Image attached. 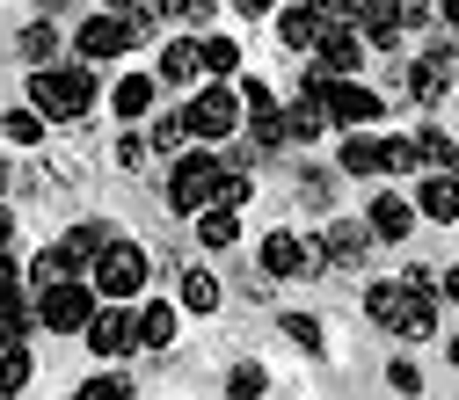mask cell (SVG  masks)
<instances>
[{"mask_svg": "<svg viewBox=\"0 0 459 400\" xmlns=\"http://www.w3.org/2000/svg\"><path fill=\"white\" fill-rule=\"evenodd\" d=\"M88 350H95V357H109V364L132 357V350H139V313H132L125 299H102V306H95V320H88Z\"/></svg>", "mask_w": 459, "mask_h": 400, "instance_id": "ba28073f", "label": "cell"}, {"mask_svg": "<svg viewBox=\"0 0 459 400\" xmlns=\"http://www.w3.org/2000/svg\"><path fill=\"white\" fill-rule=\"evenodd\" d=\"M365 51H372V44L358 37V22H328V30H321V44H314V66H321V73H335V81H351V73L365 66Z\"/></svg>", "mask_w": 459, "mask_h": 400, "instance_id": "30bf717a", "label": "cell"}, {"mask_svg": "<svg viewBox=\"0 0 459 400\" xmlns=\"http://www.w3.org/2000/svg\"><path fill=\"white\" fill-rule=\"evenodd\" d=\"M219 175H226V160H219L212 146H190V153H176V167H168V211H183V218H197V211L212 204Z\"/></svg>", "mask_w": 459, "mask_h": 400, "instance_id": "277c9868", "label": "cell"}, {"mask_svg": "<svg viewBox=\"0 0 459 400\" xmlns=\"http://www.w3.org/2000/svg\"><path fill=\"white\" fill-rule=\"evenodd\" d=\"M183 124H190V139L226 146V139L241 132V88H197L190 109H183Z\"/></svg>", "mask_w": 459, "mask_h": 400, "instance_id": "8992f818", "label": "cell"}, {"mask_svg": "<svg viewBox=\"0 0 459 400\" xmlns=\"http://www.w3.org/2000/svg\"><path fill=\"white\" fill-rule=\"evenodd\" d=\"M365 313H372L386 335H401V342H430V335H437V292H416L409 277L365 284Z\"/></svg>", "mask_w": 459, "mask_h": 400, "instance_id": "6da1fadb", "label": "cell"}, {"mask_svg": "<svg viewBox=\"0 0 459 400\" xmlns=\"http://www.w3.org/2000/svg\"><path fill=\"white\" fill-rule=\"evenodd\" d=\"M44 124H51L44 109L22 102V109H8V117H0V139H8V146H44Z\"/></svg>", "mask_w": 459, "mask_h": 400, "instance_id": "f1b7e54d", "label": "cell"}, {"mask_svg": "<svg viewBox=\"0 0 459 400\" xmlns=\"http://www.w3.org/2000/svg\"><path fill=\"white\" fill-rule=\"evenodd\" d=\"M284 124H292V146H314L321 124H328V102H321V95H299L292 109H284Z\"/></svg>", "mask_w": 459, "mask_h": 400, "instance_id": "484cf974", "label": "cell"}, {"mask_svg": "<svg viewBox=\"0 0 459 400\" xmlns=\"http://www.w3.org/2000/svg\"><path fill=\"white\" fill-rule=\"evenodd\" d=\"M59 44H66V30H59V22H30V30L15 37V51H22L30 66H59Z\"/></svg>", "mask_w": 459, "mask_h": 400, "instance_id": "7402d4cb", "label": "cell"}, {"mask_svg": "<svg viewBox=\"0 0 459 400\" xmlns=\"http://www.w3.org/2000/svg\"><path fill=\"white\" fill-rule=\"evenodd\" d=\"M445 357H452V371H459V335H452V350H445Z\"/></svg>", "mask_w": 459, "mask_h": 400, "instance_id": "816d5d0a", "label": "cell"}, {"mask_svg": "<svg viewBox=\"0 0 459 400\" xmlns=\"http://www.w3.org/2000/svg\"><path fill=\"white\" fill-rule=\"evenodd\" d=\"M234 88H241V109H248V117L277 109V88H270V81H234Z\"/></svg>", "mask_w": 459, "mask_h": 400, "instance_id": "f35d334b", "label": "cell"}, {"mask_svg": "<svg viewBox=\"0 0 459 400\" xmlns=\"http://www.w3.org/2000/svg\"><path fill=\"white\" fill-rule=\"evenodd\" d=\"M102 8H132V0H102Z\"/></svg>", "mask_w": 459, "mask_h": 400, "instance_id": "db71d44e", "label": "cell"}, {"mask_svg": "<svg viewBox=\"0 0 459 400\" xmlns=\"http://www.w3.org/2000/svg\"><path fill=\"white\" fill-rule=\"evenodd\" d=\"M153 160V139L139 132V124H125V139H117V167H146Z\"/></svg>", "mask_w": 459, "mask_h": 400, "instance_id": "d590c367", "label": "cell"}, {"mask_svg": "<svg viewBox=\"0 0 459 400\" xmlns=\"http://www.w3.org/2000/svg\"><path fill=\"white\" fill-rule=\"evenodd\" d=\"M394 8H401V30H423L437 15V0H394Z\"/></svg>", "mask_w": 459, "mask_h": 400, "instance_id": "b9f144b4", "label": "cell"}, {"mask_svg": "<svg viewBox=\"0 0 459 400\" xmlns=\"http://www.w3.org/2000/svg\"><path fill=\"white\" fill-rule=\"evenodd\" d=\"M416 218H430V226H459V175H452V167H430V175H423V190H416Z\"/></svg>", "mask_w": 459, "mask_h": 400, "instance_id": "9a60e30c", "label": "cell"}, {"mask_svg": "<svg viewBox=\"0 0 459 400\" xmlns=\"http://www.w3.org/2000/svg\"><path fill=\"white\" fill-rule=\"evenodd\" d=\"M74 400H132V379H117V371H102V379H88Z\"/></svg>", "mask_w": 459, "mask_h": 400, "instance_id": "8d00e7d4", "label": "cell"}, {"mask_svg": "<svg viewBox=\"0 0 459 400\" xmlns=\"http://www.w3.org/2000/svg\"><path fill=\"white\" fill-rule=\"evenodd\" d=\"M263 393H270L263 364H234V371H226V400H263Z\"/></svg>", "mask_w": 459, "mask_h": 400, "instance_id": "4dcf8cb0", "label": "cell"}, {"mask_svg": "<svg viewBox=\"0 0 459 400\" xmlns=\"http://www.w3.org/2000/svg\"><path fill=\"white\" fill-rule=\"evenodd\" d=\"M22 292V269H15V255H0V299H15Z\"/></svg>", "mask_w": 459, "mask_h": 400, "instance_id": "ee69618b", "label": "cell"}, {"mask_svg": "<svg viewBox=\"0 0 459 400\" xmlns=\"http://www.w3.org/2000/svg\"><path fill=\"white\" fill-rule=\"evenodd\" d=\"M30 379H37V357H30V342H15V350H0V400L30 393Z\"/></svg>", "mask_w": 459, "mask_h": 400, "instance_id": "d4e9b609", "label": "cell"}, {"mask_svg": "<svg viewBox=\"0 0 459 400\" xmlns=\"http://www.w3.org/2000/svg\"><path fill=\"white\" fill-rule=\"evenodd\" d=\"M190 81H204V44L197 37L160 44V88H190Z\"/></svg>", "mask_w": 459, "mask_h": 400, "instance_id": "ac0fdd59", "label": "cell"}, {"mask_svg": "<svg viewBox=\"0 0 459 400\" xmlns=\"http://www.w3.org/2000/svg\"><path fill=\"white\" fill-rule=\"evenodd\" d=\"M445 167H452V175H459V146H452V153H445Z\"/></svg>", "mask_w": 459, "mask_h": 400, "instance_id": "f907efd6", "label": "cell"}, {"mask_svg": "<svg viewBox=\"0 0 459 400\" xmlns=\"http://www.w3.org/2000/svg\"><path fill=\"white\" fill-rule=\"evenodd\" d=\"M212 15H219V0H176V22H190V30H212Z\"/></svg>", "mask_w": 459, "mask_h": 400, "instance_id": "ab89813d", "label": "cell"}, {"mask_svg": "<svg viewBox=\"0 0 459 400\" xmlns=\"http://www.w3.org/2000/svg\"><path fill=\"white\" fill-rule=\"evenodd\" d=\"M176 328H183V306H168V299H146L139 306V342H146V350H168Z\"/></svg>", "mask_w": 459, "mask_h": 400, "instance_id": "ffe728a7", "label": "cell"}, {"mask_svg": "<svg viewBox=\"0 0 459 400\" xmlns=\"http://www.w3.org/2000/svg\"><path fill=\"white\" fill-rule=\"evenodd\" d=\"M146 269H153V262H146V248L117 234V241L95 255V269H88V277H95V292H102V299H125V306H132V299L146 292Z\"/></svg>", "mask_w": 459, "mask_h": 400, "instance_id": "5b68a950", "label": "cell"}, {"mask_svg": "<svg viewBox=\"0 0 459 400\" xmlns=\"http://www.w3.org/2000/svg\"><path fill=\"white\" fill-rule=\"evenodd\" d=\"M284 335H292L307 357H321V350H328V335H321V320H314V313H284Z\"/></svg>", "mask_w": 459, "mask_h": 400, "instance_id": "836d02e7", "label": "cell"}, {"mask_svg": "<svg viewBox=\"0 0 459 400\" xmlns=\"http://www.w3.org/2000/svg\"><path fill=\"white\" fill-rule=\"evenodd\" d=\"M445 81H452V44L437 37V44L423 51V59L409 66V81H401V95H409V102H423V109H430V102L445 95Z\"/></svg>", "mask_w": 459, "mask_h": 400, "instance_id": "4fadbf2b", "label": "cell"}, {"mask_svg": "<svg viewBox=\"0 0 459 400\" xmlns=\"http://www.w3.org/2000/svg\"><path fill=\"white\" fill-rule=\"evenodd\" d=\"M153 95H160V73H125V81H109V109H117L125 124L153 117Z\"/></svg>", "mask_w": 459, "mask_h": 400, "instance_id": "2e32d148", "label": "cell"}, {"mask_svg": "<svg viewBox=\"0 0 459 400\" xmlns=\"http://www.w3.org/2000/svg\"><path fill=\"white\" fill-rule=\"evenodd\" d=\"M358 37L372 44V51H394L401 44V8H394V0H358Z\"/></svg>", "mask_w": 459, "mask_h": 400, "instance_id": "e0dca14e", "label": "cell"}, {"mask_svg": "<svg viewBox=\"0 0 459 400\" xmlns=\"http://www.w3.org/2000/svg\"><path fill=\"white\" fill-rule=\"evenodd\" d=\"M437 292H445V299H459V262H452V269L437 277Z\"/></svg>", "mask_w": 459, "mask_h": 400, "instance_id": "7dc6e473", "label": "cell"}, {"mask_svg": "<svg viewBox=\"0 0 459 400\" xmlns=\"http://www.w3.org/2000/svg\"><path fill=\"white\" fill-rule=\"evenodd\" d=\"M307 8H314L321 30H328V22H351V15H358V0H307Z\"/></svg>", "mask_w": 459, "mask_h": 400, "instance_id": "7bdbcfd3", "label": "cell"}, {"mask_svg": "<svg viewBox=\"0 0 459 400\" xmlns=\"http://www.w3.org/2000/svg\"><path fill=\"white\" fill-rule=\"evenodd\" d=\"M8 190H15V167H8V160H0V197H8Z\"/></svg>", "mask_w": 459, "mask_h": 400, "instance_id": "681fc988", "label": "cell"}, {"mask_svg": "<svg viewBox=\"0 0 459 400\" xmlns=\"http://www.w3.org/2000/svg\"><path fill=\"white\" fill-rule=\"evenodd\" d=\"M386 386H394L401 400H416V393H423V371H416L409 357H394V364H386Z\"/></svg>", "mask_w": 459, "mask_h": 400, "instance_id": "74e56055", "label": "cell"}, {"mask_svg": "<svg viewBox=\"0 0 459 400\" xmlns=\"http://www.w3.org/2000/svg\"><path fill=\"white\" fill-rule=\"evenodd\" d=\"M132 44H139V22H132L125 8H102V15H88V22L74 30V59L102 66V59H125Z\"/></svg>", "mask_w": 459, "mask_h": 400, "instance_id": "52a82bcc", "label": "cell"}, {"mask_svg": "<svg viewBox=\"0 0 459 400\" xmlns=\"http://www.w3.org/2000/svg\"><path fill=\"white\" fill-rule=\"evenodd\" d=\"M416 167H430L416 139H386V175H416Z\"/></svg>", "mask_w": 459, "mask_h": 400, "instance_id": "e575fe53", "label": "cell"}, {"mask_svg": "<svg viewBox=\"0 0 459 400\" xmlns=\"http://www.w3.org/2000/svg\"><path fill=\"white\" fill-rule=\"evenodd\" d=\"M176 306H183V313H212V306H219V277H212L204 262H190V269H183V284H176Z\"/></svg>", "mask_w": 459, "mask_h": 400, "instance_id": "44dd1931", "label": "cell"}, {"mask_svg": "<svg viewBox=\"0 0 459 400\" xmlns=\"http://www.w3.org/2000/svg\"><path fill=\"white\" fill-rule=\"evenodd\" d=\"M255 197V183H248V167H226V175H219V190H212V204H226V211H241Z\"/></svg>", "mask_w": 459, "mask_h": 400, "instance_id": "d6a6232c", "label": "cell"}, {"mask_svg": "<svg viewBox=\"0 0 459 400\" xmlns=\"http://www.w3.org/2000/svg\"><path fill=\"white\" fill-rule=\"evenodd\" d=\"M452 81H459V66H452Z\"/></svg>", "mask_w": 459, "mask_h": 400, "instance_id": "11a10c76", "label": "cell"}, {"mask_svg": "<svg viewBox=\"0 0 459 400\" xmlns=\"http://www.w3.org/2000/svg\"><path fill=\"white\" fill-rule=\"evenodd\" d=\"M314 248H321L328 269H365V262H372V226H365V218H328Z\"/></svg>", "mask_w": 459, "mask_h": 400, "instance_id": "9c48e42d", "label": "cell"}, {"mask_svg": "<svg viewBox=\"0 0 459 400\" xmlns=\"http://www.w3.org/2000/svg\"><path fill=\"white\" fill-rule=\"evenodd\" d=\"M95 306H102L95 277H59V284H44V292H37V328H51V335H88Z\"/></svg>", "mask_w": 459, "mask_h": 400, "instance_id": "3957f363", "label": "cell"}, {"mask_svg": "<svg viewBox=\"0 0 459 400\" xmlns=\"http://www.w3.org/2000/svg\"><path fill=\"white\" fill-rule=\"evenodd\" d=\"M234 8H241V15H270V8H277V0H234Z\"/></svg>", "mask_w": 459, "mask_h": 400, "instance_id": "c3c4849f", "label": "cell"}, {"mask_svg": "<svg viewBox=\"0 0 459 400\" xmlns=\"http://www.w3.org/2000/svg\"><path fill=\"white\" fill-rule=\"evenodd\" d=\"M416 146H423V160H430V167H445V153H452V139H445L437 124H423V132H416Z\"/></svg>", "mask_w": 459, "mask_h": 400, "instance_id": "60d3db41", "label": "cell"}, {"mask_svg": "<svg viewBox=\"0 0 459 400\" xmlns=\"http://www.w3.org/2000/svg\"><path fill=\"white\" fill-rule=\"evenodd\" d=\"M197 44H204V73H212V81H234L241 44H234V37H197Z\"/></svg>", "mask_w": 459, "mask_h": 400, "instance_id": "f546056e", "label": "cell"}, {"mask_svg": "<svg viewBox=\"0 0 459 400\" xmlns=\"http://www.w3.org/2000/svg\"><path fill=\"white\" fill-rule=\"evenodd\" d=\"M437 22H445V30H459V0H437Z\"/></svg>", "mask_w": 459, "mask_h": 400, "instance_id": "bcb514c9", "label": "cell"}, {"mask_svg": "<svg viewBox=\"0 0 459 400\" xmlns=\"http://www.w3.org/2000/svg\"><path fill=\"white\" fill-rule=\"evenodd\" d=\"M342 175H386V139L379 132H351L342 139Z\"/></svg>", "mask_w": 459, "mask_h": 400, "instance_id": "d6986e66", "label": "cell"}, {"mask_svg": "<svg viewBox=\"0 0 459 400\" xmlns=\"http://www.w3.org/2000/svg\"><path fill=\"white\" fill-rule=\"evenodd\" d=\"M51 8H81V0H51Z\"/></svg>", "mask_w": 459, "mask_h": 400, "instance_id": "f5cc1de1", "label": "cell"}, {"mask_svg": "<svg viewBox=\"0 0 459 400\" xmlns=\"http://www.w3.org/2000/svg\"><path fill=\"white\" fill-rule=\"evenodd\" d=\"M8 248H15V211L0 204V255H8Z\"/></svg>", "mask_w": 459, "mask_h": 400, "instance_id": "f6af8a7d", "label": "cell"}, {"mask_svg": "<svg viewBox=\"0 0 459 400\" xmlns=\"http://www.w3.org/2000/svg\"><path fill=\"white\" fill-rule=\"evenodd\" d=\"M197 241H204V248H234V241H241V211L204 204V211H197Z\"/></svg>", "mask_w": 459, "mask_h": 400, "instance_id": "cb8c5ba5", "label": "cell"}, {"mask_svg": "<svg viewBox=\"0 0 459 400\" xmlns=\"http://www.w3.org/2000/svg\"><path fill=\"white\" fill-rule=\"evenodd\" d=\"M365 226H372V241H409V234H416V197L379 190L372 211H365Z\"/></svg>", "mask_w": 459, "mask_h": 400, "instance_id": "5bb4252c", "label": "cell"}, {"mask_svg": "<svg viewBox=\"0 0 459 400\" xmlns=\"http://www.w3.org/2000/svg\"><path fill=\"white\" fill-rule=\"evenodd\" d=\"M30 328H37V299H30V292L0 299V350H15V342H30Z\"/></svg>", "mask_w": 459, "mask_h": 400, "instance_id": "603a6c76", "label": "cell"}, {"mask_svg": "<svg viewBox=\"0 0 459 400\" xmlns=\"http://www.w3.org/2000/svg\"><path fill=\"white\" fill-rule=\"evenodd\" d=\"M109 241H117V226H109V218H81L74 234H66V248L81 255V269H95V255H102Z\"/></svg>", "mask_w": 459, "mask_h": 400, "instance_id": "4316f807", "label": "cell"}, {"mask_svg": "<svg viewBox=\"0 0 459 400\" xmlns=\"http://www.w3.org/2000/svg\"><path fill=\"white\" fill-rule=\"evenodd\" d=\"M146 139H153V153H168V160H176V153H190V146H183V139H190L183 109H176V117H153V132H146Z\"/></svg>", "mask_w": 459, "mask_h": 400, "instance_id": "1f68e13d", "label": "cell"}, {"mask_svg": "<svg viewBox=\"0 0 459 400\" xmlns=\"http://www.w3.org/2000/svg\"><path fill=\"white\" fill-rule=\"evenodd\" d=\"M95 102H102V81H95L88 59H74V66H30V109H44L51 124H81Z\"/></svg>", "mask_w": 459, "mask_h": 400, "instance_id": "7a4b0ae2", "label": "cell"}, {"mask_svg": "<svg viewBox=\"0 0 459 400\" xmlns=\"http://www.w3.org/2000/svg\"><path fill=\"white\" fill-rule=\"evenodd\" d=\"M263 269H270L277 284H292V277H314V269H328V262H321V248L299 241V234H263Z\"/></svg>", "mask_w": 459, "mask_h": 400, "instance_id": "8fae6325", "label": "cell"}, {"mask_svg": "<svg viewBox=\"0 0 459 400\" xmlns=\"http://www.w3.org/2000/svg\"><path fill=\"white\" fill-rule=\"evenodd\" d=\"M277 37L292 44V51H314V44H321V15L299 0V8H284V15H277Z\"/></svg>", "mask_w": 459, "mask_h": 400, "instance_id": "83f0119b", "label": "cell"}, {"mask_svg": "<svg viewBox=\"0 0 459 400\" xmlns=\"http://www.w3.org/2000/svg\"><path fill=\"white\" fill-rule=\"evenodd\" d=\"M328 124H342V132H372V124H379V95L358 88V81H328Z\"/></svg>", "mask_w": 459, "mask_h": 400, "instance_id": "7c38bea8", "label": "cell"}]
</instances>
